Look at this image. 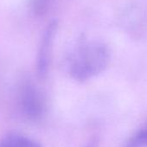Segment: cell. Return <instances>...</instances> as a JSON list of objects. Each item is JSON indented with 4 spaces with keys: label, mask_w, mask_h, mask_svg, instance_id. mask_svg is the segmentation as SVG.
<instances>
[{
    "label": "cell",
    "mask_w": 147,
    "mask_h": 147,
    "mask_svg": "<svg viewBox=\"0 0 147 147\" xmlns=\"http://www.w3.org/2000/svg\"><path fill=\"white\" fill-rule=\"evenodd\" d=\"M147 146V126L139 131L126 144L125 147H141Z\"/></svg>",
    "instance_id": "5b68a950"
},
{
    "label": "cell",
    "mask_w": 147,
    "mask_h": 147,
    "mask_svg": "<svg viewBox=\"0 0 147 147\" xmlns=\"http://www.w3.org/2000/svg\"><path fill=\"white\" fill-rule=\"evenodd\" d=\"M19 105L23 114L31 121L40 120L45 113L44 99L30 82L23 85L20 90Z\"/></svg>",
    "instance_id": "7a4b0ae2"
},
{
    "label": "cell",
    "mask_w": 147,
    "mask_h": 147,
    "mask_svg": "<svg viewBox=\"0 0 147 147\" xmlns=\"http://www.w3.org/2000/svg\"><path fill=\"white\" fill-rule=\"evenodd\" d=\"M86 147H96V141H92V142H90Z\"/></svg>",
    "instance_id": "8992f818"
},
{
    "label": "cell",
    "mask_w": 147,
    "mask_h": 147,
    "mask_svg": "<svg viewBox=\"0 0 147 147\" xmlns=\"http://www.w3.org/2000/svg\"><path fill=\"white\" fill-rule=\"evenodd\" d=\"M55 30H56V24L53 22L50 24H49L42 36V40L38 53V60H37V69L41 76H44L47 73L50 50H51Z\"/></svg>",
    "instance_id": "3957f363"
},
{
    "label": "cell",
    "mask_w": 147,
    "mask_h": 147,
    "mask_svg": "<svg viewBox=\"0 0 147 147\" xmlns=\"http://www.w3.org/2000/svg\"><path fill=\"white\" fill-rule=\"evenodd\" d=\"M110 57V49L105 43L98 41L86 42L70 57V75L79 82L89 80L107 68Z\"/></svg>",
    "instance_id": "6da1fadb"
},
{
    "label": "cell",
    "mask_w": 147,
    "mask_h": 147,
    "mask_svg": "<svg viewBox=\"0 0 147 147\" xmlns=\"http://www.w3.org/2000/svg\"><path fill=\"white\" fill-rule=\"evenodd\" d=\"M0 147H42L39 142L26 135L12 132L0 139Z\"/></svg>",
    "instance_id": "277c9868"
}]
</instances>
